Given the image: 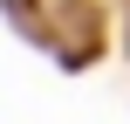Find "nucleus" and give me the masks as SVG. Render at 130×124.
Here are the masks:
<instances>
[]
</instances>
